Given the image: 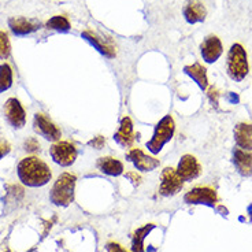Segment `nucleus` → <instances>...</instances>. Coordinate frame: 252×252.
Instances as JSON below:
<instances>
[{"label": "nucleus", "mask_w": 252, "mask_h": 252, "mask_svg": "<svg viewBox=\"0 0 252 252\" xmlns=\"http://www.w3.org/2000/svg\"><path fill=\"white\" fill-rule=\"evenodd\" d=\"M17 174L19 181L31 188L44 187L52 178L48 164L37 157L24 158L17 166Z\"/></svg>", "instance_id": "1"}, {"label": "nucleus", "mask_w": 252, "mask_h": 252, "mask_svg": "<svg viewBox=\"0 0 252 252\" xmlns=\"http://www.w3.org/2000/svg\"><path fill=\"white\" fill-rule=\"evenodd\" d=\"M77 177L71 173H62L50 192V200L58 207H67L74 202Z\"/></svg>", "instance_id": "2"}, {"label": "nucleus", "mask_w": 252, "mask_h": 252, "mask_svg": "<svg viewBox=\"0 0 252 252\" xmlns=\"http://www.w3.org/2000/svg\"><path fill=\"white\" fill-rule=\"evenodd\" d=\"M226 71L227 76L236 82L243 81L250 73V63H248L247 51L239 43L232 45L227 52Z\"/></svg>", "instance_id": "3"}, {"label": "nucleus", "mask_w": 252, "mask_h": 252, "mask_svg": "<svg viewBox=\"0 0 252 252\" xmlns=\"http://www.w3.org/2000/svg\"><path fill=\"white\" fill-rule=\"evenodd\" d=\"M176 130V124L171 115H164L162 120L159 121L155 126V130H154V136L152 139L147 143V148L157 155L159 152L162 151L164 145L167 144L171 139H173V134Z\"/></svg>", "instance_id": "4"}, {"label": "nucleus", "mask_w": 252, "mask_h": 252, "mask_svg": "<svg viewBox=\"0 0 252 252\" xmlns=\"http://www.w3.org/2000/svg\"><path fill=\"white\" fill-rule=\"evenodd\" d=\"M50 155L57 164L63 167H69L76 162L78 154H77L76 147L71 143L59 140L50 148Z\"/></svg>", "instance_id": "5"}, {"label": "nucleus", "mask_w": 252, "mask_h": 252, "mask_svg": "<svg viewBox=\"0 0 252 252\" xmlns=\"http://www.w3.org/2000/svg\"><path fill=\"white\" fill-rule=\"evenodd\" d=\"M33 129L38 136L44 137L48 141H59L62 137V132L58 129V126L45 115V114H34L33 118Z\"/></svg>", "instance_id": "6"}, {"label": "nucleus", "mask_w": 252, "mask_h": 252, "mask_svg": "<svg viewBox=\"0 0 252 252\" xmlns=\"http://www.w3.org/2000/svg\"><path fill=\"white\" fill-rule=\"evenodd\" d=\"M184 200L188 204H204L208 207H215L218 202V196L215 189L210 187H196L187 192L184 196Z\"/></svg>", "instance_id": "7"}, {"label": "nucleus", "mask_w": 252, "mask_h": 252, "mask_svg": "<svg viewBox=\"0 0 252 252\" xmlns=\"http://www.w3.org/2000/svg\"><path fill=\"white\" fill-rule=\"evenodd\" d=\"M184 187V181L178 177L177 171L171 167H166L160 176L159 193L164 197L177 195Z\"/></svg>", "instance_id": "8"}, {"label": "nucleus", "mask_w": 252, "mask_h": 252, "mask_svg": "<svg viewBox=\"0 0 252 252\" xmlns=\"http://www.w3.org/2000/svg\"><path fill=\"white\" fill-rule=\"evenodd\" d=\"M81 37L94 47L97 52H100L101 55H104L108 59L115 58V47H114L113 41L110 38H104L100 36L99 33L94 31H84L81 33Z\"/></svg>", "instance_id": "9"}, {"label": "nucleus", "mask_w": 252, "mask_h": 252, "mask_svg": "<svg viewBox=\"0 0 252 252\" xmlns=\"http://www.w3.org/2000/svg\"><path fill=\"white\" fill-rule=\"evenodd\" d=\"M4 117L14 129H22L26 124L25 110L22 107L21 101L15 97H10L4 103Z\"/></svg>", "instance_id": "10"}, {"label": "nucleus", "mask_w": 252, "mask_h": 252, "mask_svg": "<svg viewBox=\"0 0 252 252\" xmlns=\"http://www.w3.org/2000/svg\"><path fill=\"white\" fill-rule=\"evenodd\" d=\"M177 174L183 181H192L202 173V166L197 162V159L192 155H184L178 166H177Z\"/></svg>", "instance_id": "11"}, {"label": "nucleus", "mask_w": 252, "mask_h": 252, "mask_svg": "<svg viewBox=\"0 0 252 252\" xmlns=\"http://www.w3.org/2000/svg\"><path fill=\"white\" fill-rule=\"evenodd\" d=\"M222 52H223L222 43L215 34L207 36L200 44V54L206 63H215L220 58Z\"/></svg>", "instance_id": "12"}, {"label": "nucleus", "mask_w": 252, "mask_h": 252, "mask_svg": "<svg viewBox=\"0 0 252 252\" xmlns=\"http://www.w3.org/2000/svg\"><path fill=\"white\" fill-rule=\"evenodd\" d=\"M183 15L188 24L195 25L206 21L207 10L202 0H187L184 4Z\"/></svg>", "instance_id": "13"}, {"label": "nucleus", "mask_w": 252, "mask_h": 252, "mask_svg": "<svg viewBox=\"0 0 252 252\" xmlns=\"http://www.w3.org/2000/svg\"><path fill=\"white\" fill-rule=\"evenodd\" d=\"M126 159L134 164V167L140 171H152L157 169L160 162L155 158L148 157L140 148H133L126 154Z\"/></svg>", "instance_id": "14"}, {"label": "nucleus", "mask_w": 252, "mask_h": 252, "mask_svg": "<svg viewBox=\"0 0 252 252\" xmlns=\"http://www.w3.org/2000/svg\"><path fill=\"white\" fill-rule=\"evenodd\" d=\"M232 162L240 176H252V151H244L241 148H234Z\"/></svg>", "instance_id": "15"}, {"label": "nucleus", "mask_w": 252, "mask_h": 252, "mask_svg": "<svg viewBox=\"0 0 252 252\" xmlns=\"http://www.w3.org/2000/svg\"><path fill=\"white\" fill-rule=\"evenodd\" d=\"M8 28L11 29L15 36H28L40 29V24L31 21V19L22 18H10L8 19Z\"/></svg>", "instance_id": "16"}, {"label": "nucleus", "mask_w": 252, "mask_h": 252, "mask_svg": "<svg viewBox=\"0 0 252 252\" xmlns=\"http://www.w3.org/2000/svg\"><path fill=\"white\" fill-rule=\"evenodd\" d=\"M234 141L239 148L252 151V124L241 122L234 127Z\"/></svg>", "instance_id": "17"}, {"label": "nucleus", "mask_w": 252, "mask_h": 252, "mask_svg": "<svg viewBox=\"0 0 252 252\" xmlns=\"http://www.w3.org/2000/svg\"><path fill=\"white\" fill-rule=\"evenodd\" d=\"M114 140L118 144L124 147H130L134 141V133H133V122L129 117H124L121 121L118 132L114 134Z\"/></svg>", "instance_id": "18"}, {"label": "nucleus", "mask_w": 252, "mask_h": 252, "mask_svg": "<svg viewBox=\"0 0 252 252\" xmlns=\"http://www.w3.org/2000/svg\"><path fill=\"white\" fill-rule=\"evenodd\" d=\"M96 166H97V169L101 173H104L107 176L117 177L124 173V164H122V162L113 157L99 158L97 162H96Z\"/></svg>", "instance_id": "19"}, {"label": "nucleus", "mask_w": 252, "mask_h": 252, "mask_svg": "<svg viewBox=\"0 0 252 252\" xmlns=\"http://www.w3.org/2000/svg\"><path fill=\"white\" fill-rule=\"evenodd\" d=\"M184 73L189 76L193 81L199 85V88L202 91H206L208 87V78H207V70L203 67L200 63H193L190 66H185L184 67Z\"/></svg>", "instance_id": "20"}, {"label": "nucleus", "mask_w": 252, "mask_h": 252, "mask_svg": "<svg viewBox=\"0 0 252 252\" xmlns=\"http://www.w3.org/2000/svg\"><path fill=\"white\" fill-rule=\"evenodd\" d=\"M155 227L154 223H148L145 226L137 229L132 237V251L133 252H145L144 251V240L150 234L152 229Z\"/></svg>", "instance_id": "21"}, {"label": "nucleus", "mask_w": 252, "mask_h": 252, "mask_svg": "<svg viewBox=\"0 0 252 252\" xmlns=\"http://www.w3.org/2000/svg\"><path fill=\"white\" fill-rule=\"evenodd\" d=\"M45 26H47V29L59 32V33H67L71 29L69 19L66 18V17H63V15H54V17H51L47 21Z\"/></svg>", "instance_id": "22"}, {"label": "nucleus", "mask_w": 252, "mask_h": 252, "mask_svg": "<svg viewBox=\"0 0 252 252\" xmlns=\"http://www.w3.org/2000/svg\"><path fill=\"white\" fill-rule=\"evenodd\" d=\"M13 87V69L8 63L0 64V94Z\"/></svg>", "instance_id": "23"}, {"label": "nucleus", "mask_w": 252, "mask_h": 252, "mask_svg": "<svg viewBox=\"0 0 252 252\" xmlns=\"http://www.w3.org/2000/svg\"><path fill=\"white\" fill-rule=\"evenodd\" d=\"M11 54V44L6 32L0 31V59H7Z\"/></svg>", "instance_id": "24"}, {"label": "nucleus", "mask_w": 252, "mask_h": 252, "mask_svg": "<svg viewBox=\"0 0 252 252\" xmlns=\"http://www.w3.org/2000/svg\"><path fill=\"white\" fill-rule=\"evenodd\" d=\"M10 151H11V145H10V143L6 141V140L0 139V160L6 157V155H8Z\"/></svg>", "instance_id": "25"}, {"label": "nucleus", "mask_w": 252, "mask_h": 252, "mask_svg": "<svg viewBox=\"0 0 252 252\" xmlns=\"http://www.w3.org/2000/svg\"><path fill=\"white\" fill-rule=\"evenodd\" d=\"M38 148H40V144H38V141L36 139H29L25 141V150L28 152H33V151H37Z\"/></svg>", "instance_id": "26"}, {"label": "nucleus", "mask_w": 252, "mask_h": 252, "mask_svg": "<svg viewBox=\"0 0 252 252\" xmlns=\"http://www.w3.org/2000/svg\"><path fill=\"white\" fill-rule=\"evenodd\" d=\"M91 147H94V148H96V150H101L103 147H104V144H106V140H104V137H101V136H96L94 140H91L88 143Z\"/></svg>", "instance_id": "27"}, {"label": "nucleus", "mask_w": 252, "mask_h": 252, "mask_svg": "<svg viewBox=\"0 0 252 252\" xmlns=\"http://www.w3.org/2000/svg\"><path fill=\"white\" fill-rule=\"evenodd\" d=\"M208 97H210V100L213 103V106H218V97H220V94H218V89L215 88V87H211V88L208 89Z\"/></svg>", "instance_id": "28"}, {"label": "nucleus", "mask_w": 252, "mask_h": 252, "mask_svg": "<svg viewBox=\"0 0 252 252\" xmlns=\"http://www.w3.org/2000/svg\"><path fill=\"white\" fill-rule=\"evenodd\" d=\"M106 250H107V252H127L125 248H122V246H121V244H118V243H114V241H110V243H107Z\"/></svg>", "instance_id": "29"}, {"label": "nucleus", "mask_w": 252, "mask_h": 252, "mask_svg": "<svg viewBox=\"0 0 252 252\" xmlns=\"http://www.w3.org/2000/svg\"><path fill=\"white\" fill-rule=\"evenodd\" d=\"M126 177H127L129 180H132V183L134 184V185H140V184H141V177H140L137 173H134V171L126 173Z\"/></svg>", "instance_id": "30"}, {"label": "nucleus", "mask_w": 252, "mask_h": 252, "mask_svg": "<svg viewBox=\"0 0 252 252\" xmlns=\"http://www.w3.org/2000/svg\"><path fill=\"white\" fill-rule=\"evenodd\" d=\"M247 211H248V215H250V218L252 220V204H250V206H248Z\"/></svg>", "instance_id": "31"}, {"label": "nucleus", "mask_w": 252, "mask_h": 252, "mask_svg": "<svg viewBox=\"0 0 252 252\" xmlns=\"http://www.w3.org/2000/svg\"><path fill=\"white\" fill-rule=\"evenodd\" d=\"M4 252H10V250H6V251H4Z\"/></svg>", "instance_id": "32"}]
</instances>
